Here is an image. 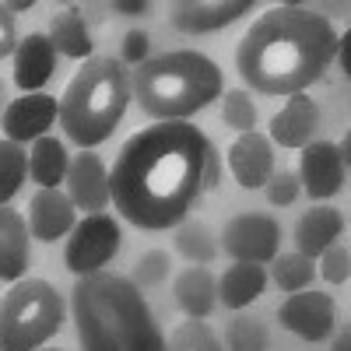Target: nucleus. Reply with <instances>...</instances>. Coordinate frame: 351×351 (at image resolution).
I'll list each match as a JSON object with an SVG mask.
<instances>
[{
  "label": "nucleus",
  "mask_w": 351,
  "mask_h": 351,
  "mask_svg": "<svg viewBox=\"0 0 351 351\" xmlns=\"http://www.w3.org/2000/svg\"><path fill=\"white\" fill-rule=\"evenodd\" d=\"M253 11V0H180L172 4V28L186 36H204L218 32V28L239 21L243 14Z\"/></svg>",
  "instance_id": "obj_11"
},
{
  "label": "nucleus",
  "mask_w": 351,
  "mask_h": 351,
  "mask_svg": "<svg viewBox=\"0 0 351 351\" xmlns=\"http://www.w3.org/2000/svg\"><path fill=\"white\" fill-rule=\"evenodd\" d=\"M152 4L148 0H112V11L116 14H144Z\"/></svg>",
  "instance_id": "obj_35"
},
{
  "label": "nucleus",
  "mask_w": 351,
  "mask_h": 351,
  "mask_svg": "<svg viewBox=\"0 0 351 351\" xmlns=\"http://www.w3.org/2000/svg\"><path fill=\"white\" fill-rule=\"evenodd\" d=\"M144 60H148V36H144V32H127V36H123V53H120V64L141 67Z\"/></svg>",
  "instance_id": "obj_33"
},
{
  "label": "nucleus",
  "mask_w": 351,
  "mask_h": 351,
  "mask_svg": "<svg viewBox=\"0 0 351 351\" xmlns=\"http://www.w3.org/2000/svg\"><path fill=\"white\" fill-rule=\"evenodd\" d=\"M28 176V155L21 144L0 141V208H8V200L21 190Z\"/></svg>",
  "instance_id": "obj_25"
},
{
  "label": "nucleus",
  "mask_w": 351,
  "mask_h": 351,
  "mask_svg": "<svg viewBox=\"0 0 351 351\" xmlns=\"http://www.w3.org/2000/svg\"><path fill=\"white\" fill-rule=\"evenodd\" d=\"M218 183V155L211 141L186 120L137 130L112 162L109 200L137 228L180 225Z\"/></svg>",
  "instance_id": "obj_1"
},
{
  "label": "nucleus",
  "mask_w": 351,
  "mask_h": 351,
  "mask_svg": "<svg viewBox=\"0 0 351 351\" xmlns=\"http://www.w3.org/2000/svg\"><path fill=\"white\" fill-rule=\"evenodd\" d=\"M169 278V253L152 250L137 260V271H134V285H162Z\"/></svg>",
  "instance_id": "obj_31"
},
{
  "label": "nucleus",
  "mask_w": 351,
  "mask_h": 351,
  "mask_svg": "<svg viewBox=\"0 0 351 351\" xmlns=\"http://www.w3.org/2000/svg\"><path fill=\"white\" fill-rule=\"evenodd\" d=\"M56 99L46 95V92H32V95H21L14 99L8 109H4V120H0V127H4L8 141L21 144V141H39L46 137V127H53L56 120Z\"/></svg>",
  "instance_id": "obj_14"
},
{
  "label": "nucleus",
  "mask_w": 351,
  "mask_h": 351,
  "mask_svg": "<svg viewBox=\"0 0 351 351\" xmlns=\"http://www.w3.org/2000/svg\"><path fill=\"white\" fill-rule=\"evenodd\" d=\"M278 319L285 330L299 334L302 341H324L337 327V306L327 291L302 288V291H291L278 306Z\"/></svg>",
  "instance_id": "obj_9"
},
{
  "label": "nucleus",
  "mask_w": 351,
  "mask_h": 351,
  "mask_svg": "<svg viewBox=\"0 0 351 351\" xmlns=\"http://www.w3.org/2000/svg\"><path fill=\"white\" fill-rule=\"evenodd\" d=\"M344 232V218L337 208H327V204H319V208H309L299 225H295V246L302 256L316 260L324 250H330Z\"/></svg>",
  "instance_id": "obj_18"
},
{
  "label": "nucleus",
  "mask_w": 351,
  "mask_h": 351,
  "mask_svg": "<svg viewBox=\"0 0 351 351\" xmlns=\"http://www.w3.org/2000/svg\"><path fill=\"white\" fill-rule=\"evenodd\" d=\"M36 351H56V348H36Z\"/></svg>",
  "instance_id": "obj_38"
},
{
  "label": "nucleus",
  "mask_w": 351,
  "mask_h": 351,
  "mask_svg": "<svg viewBox=\"0 0 351 351\" xmlns=\"http://www.w3.org/2000/svg\"><path fill=\"white\" fill-rule=\"evenodd\" d=\"M67 148L56 137H39L28 152V176L39 183V190H56V183H64L67 176Z\"/></svg>",
  "instance_id": "obj_23"
},
{
  "label": "nucleus",
  "mask_w": 351,
  "mask_h": 351,
  "mask_svg": "<svg viewBox=\"0 0 351 351\" xmlns=\"http://www.w3.org/2000/svg\"><path fill=\"white\" fill-rule=\"evenodd\" d=\"M120 243H123L120 225H116L109 215H88L81 225L71 228L64 263H67V271H74L77 278L95 274L116 253H120Z\"/></svg>",
  "instance_id": "obj_7"
},
{
  "label": "nucleus",
  "mask_w": 351,
  "mask_h": 351,
  "mask_svg": "<svg viewBox=\"0 0 351 351\" xmlns=\"http://www.w3.org/2000/svg\"><path fill=\"white\" fill-rule=\"evenodd\" d=\"M330 351H351V334H348V330H341V334H337V341H334V348H330Z\"/></svg>",
  "instance_id": "obj_36"
},
{
  "label": "nucleus",
  "mask_w": 351,
  "mask_h": 351,
  "mask_svg": "<svg viewBox=\"0 0 351 351\" xmlns=\"http://www.w3.org/2000/svg\"><path fill=\"white\" fill-rule=\"evenodd\" d=\"M316 127H319V106L302 92V95H291L281 112H274L267 141L281 144V148H306Z\"/></svg>",
  "instance_id": "obj_17"
},
{
  "label": "nucleus",
  "mask_w": 351,
  "mask_h": 351,
  "mask_svg": "<svg viewBox=\"0 0 351 351\" xmlns=\"http://www.w3.org/2000/svg\"><path fill=\"white\" fill-rule=\"evenodd\" d=\"M64 183H67V197H71L74 208L92 211V215L106 211V204H109V172H106L99 155H92V152L74 155L71 165H67Z\"/></svg>",
  "instance_id": "obj_12"
},
{
  "label": "nucleus",
  "mask_w": 351,
  "mask_h": 351,
  "mask_svg": "<svg viewBox=\"0 0 351 351\" xmlns=\"http://www.w3.org/2000/svg\"><path fill=\"white\" fill-rule=\"evenodd\" d=\"M56 106L64 134L81 152L95 148L116 130L130 106V74L112 56H88L84 67L67 81Z\"/></svg>",
  "instance_id": "obj_5"
},
{
  "label": "nucleus",
  "mask_w": 351,
  "mask_h": 351,
  "mask_svg": "<svg viewBox=\"0 0 351 351\" xmlns=\"http://www.w3.org/2000/svg\"><path fill=\"white\" fill-rule=\"evenodd\" d=\"M337 53L334 25L299 4L263 11L236 46V71L260 95H302Z\"/></svg>",
  "instance_id": "obj_2"
},
{
  "label": "nucleus",
  "mask_w": 351,
  "mask_h": 351,
  "mask_svg": "<svg viewBox=\"0 0 351 351\" xmlns=\"http://www.w3.org/2000/svg\"><path fill=\"white\" fill-rule=\"evenodd\" d=\"M225 344L228 351H267V330H263L260 319L239 313L225 330Z\"/></svg>",
  "instance_id": "obj_27"
},
{
  "label": "nucleus",
  "mask_w": 351,
  "mask_h": 351,
  "mask_svg": "<svg viewBox=\"0 0 351 351\" xmlns=\"http://www.w3.org/2000/svg\"><path fill=\"white\" fill-rule=\"evenodd\" d=\"M130 99L152 120H186L221 99V71L211 56L197 49H176L144 60L130 74Z\"/></svg>",
  "instance_id": "obj_4"
},
{
  "label": "nucleus",
  "mask_w": 351,
  "mask_h": 351,
  "mask_svg": "<svg viewBox=\"0 0 351 351\" xmlns=\"http://www.w3.org/2000/svg\"><path fill=\"white\" fill-rule=\"evenodd\" d=\"M14 46H18V28H14V18H11V11L0 4V60L4 56H11L14 53Z\"/></svg>",
  "instance_id": "obj_34"
},
{
  "label": "nucleus",
  "mask_w": 351,
  "mask_h": 351,
  "mask_svg": "<svg viewBox=\"0 0 351 351\" xmlns=\"http://www.w3.org/2000/svg\"><path fill=\"white\" fill-rule=\"evenodd\" d=\"M49 43L56 53L71 56V60H88L92 56V32L84 25V14L77 8L56 11L49 21Z\"/></svg>",
  "instance_id": "obj_21"
},
{
  "label": "nucleus",
  "mask_w": 351,
  "mask_h": 351,
  "mask_svg": "<svg viewBox=\"0 0 351 351\" xmlns=\"http://www.w3.org/2000/svg\"><path fill=\"white\" fill-rule=\"evenodd\" d=\"M71 313L81 351H169L141 288L112 271L77 278Z\"/></svg>",
  "instance_id": "obj_3"
},
{
  "label": "nucleus",
  "mask_w": 351,
  "mask_h": 351,
  "mask_svg": "<svg viewBox=\"0 0 351 351\" xmlns=\"http://www.w3.org/2000/svg\"><path fill=\"white\" fill-rule=\"evenodd\" d=\"M172 295H176V302H180V309L190 319H204L218 306V281L211 278L208 267H186L180 278H176Z\"/></svg>",
  "instance_id": "obj_20"
},
{
  "label": "nucleus",
  "mask_w": 351,
  "mask_h": 351,
  "mask_svg": "<svg viewBox=\"0 0 351 351\" xmlns=\"http://www.w3.org/2000/svg\"><path fill=\"white\" fill-rule=\"evenodd\" d=\"M176 250L190 263L204 267V263H211L218 256V239L204 221H180V228H176Z\"/></svg>",
  "instance_id": "obj_24"
},
{
  "label": "nucleus",
  "mask_w": 351,
  "mask_h": 351,
  "mask_svg": "<svg viewBox=\"0 0 351 351\" xmlns=\"http://www.w3.org/2000/svg\"><path fill=\"white\" fill-rule=\"evenodd\" d=\"M263 190H267V200L274 204V208H288V204H295V197H299V176L295 172H274L271 176V180H267V186H263Z\"/></svg>",
  "instance_id": "obj_32"
},
{
  "label": "nucleus",
  "mask_w": 351,
  "mask_h": 351,
  "mask_svg": "<svg viewBox=\"0 0 351 351\" xmlns=\"http://www.w3.org/2000/svg\"><path fill=\"white\" fill-rule=\"evenodd\" d=\"M74 228V204L60 190H39L28 204V232L32 239L56 243Z\"/></svg>",
  "instance_id": "obj_16"
},
{
  "label": "nucleus",
  "mask_w": 351,
  "mask_h": 351,
  "mask_svg": "<svg viewBox=\"0 0 351 351\" xmlns=\"http://www.w3.org/2000/svg\"><path fill=\"white\" fill-rule=\"evenodd\" d=\"M271 263H274V285L281 291H288V295H291V291L309 288V281L316 274V263L309 256H302V253H281Z\"/></svg>",
  "instance_id": "obj_26"
},
{
  "label": "nucleus",
  "mask_w": 351,
  "mask_h": 351,
  "mask_svg": "<svg viewBox=\"0 0 351 351\" xmlns=\"http://www.w3.org/2000/svg\"><path fill=\"white\" fill-rule=\"evenodd\" d=\"M348 165L337 155V144L330 141H309L299 155V186L313 200H327L344 186Z\"/></svg>",
  "instance_id": "obj_10"
},
{
  "label": "nucleus",
  "mask_w": 351,
  "mask_h": 351,
  "mask_svg": "<svg viewBox=\"0 0 351 351\" xmlns=\"http://www.w3.org/2000/svg\"><path fill=\"white\" fill-rule=\"evenodd\" d=\"M263 285H267V274L260 263H232L218 281V299L228 309H246L253 299L263 295Z\"/></svg>",
  "instance_id": "obj_22"
},
{
  "label": "nucleus",
  "mask_w": 351,
  "mask_h": 351,
  "mask_svg": "<svg viewBox=\"0 0 351 351\" xmlns=\"http://www.w3.org/2000/svg\"><path fill=\"white\" fill-rule=\"evenodd\" d=\"M28 260V221L11 208H0V281H21Z\"/></svg>",
  "instance_id": "obj_19"
},
{
  "label": "nucleus",
  "mask_w": 351,
  "mask_h": 351,
  "mask_svg": "<svg viewBox=\"0 0 351 351\" xmlns=\"http://www.w3.org/2000/svg\"><path fill=\"white\" fill-rule=\"evenodd\" d=\"M0 99H4V84H0Z\"/></svg>",
  "instance_id": "obj_39"
},
{
  "label": "nucleus",
  "mask_w": 351,
  "mask_h": 351,
  "mask_svg": "<svg viewBox=\"0 0 351 351\" xmlns=\"http://www.w3.org/2000/svg\"><path fill=\"white\" fill-rule=\"evenodd\" d=\"M221 120L232 130L250 134L256 127V106H253L250 92H243V88H228L225 99H221Z\"/></svg>",
  "instance_id": "obj_28"
},
{
  "label": "nucleus",
  "mask_w": 351,
  "mask_h": 351,
  "mask_svg": "<svg viewBox=\"0 0 351 351\" xmlns=\"http://www.w3.org/2000/svg\"><path fill=\"white\" fill-rule=\"evenodd\" d=\"M64 327V295L43 278H21L0 299V351H36Z\"/></svg>",
  "instance_id": "obj_6"
},
{
  "label": "nucleus",
  "mask_w": 351,
  "mask_h": 351,
  "mask_svg": "<svg viewBox=\"0 0 351 351\" xmlns=\"http://www.w3.org/2000/svg\"><path fill=\"white\" fill-rule=\"evenodd\" d=\"M228 169L232 176H236V183L243 190H263L267 186V180L274 176V148L271 141L250 130V134H239L236 141H232L228 148Z\"/></svg>",
  "instance_id": "obj_13"
},
{
  "label": "nucleus",
  "mask_w": 351,
  "mask_h": 351,
  "mask_svg": "<svg viewBox=\"0 0 351 351\" xmlns=\"http://www.w3.org/2000/svg\"><path fill=\"white\" fill-rule=\"evenodd\" d=\"M278 243L281 228L267 215H236L232 221H225L221 232V246L236 263H260L263 267L278 256Z\"/></svg>",
  "instance_id": "obj_8"
},
{
  "label": "nucleus",
  "mask_w": 351,
  "mask_h": 351,
  "mask_svg": "<svg viewBox=\"0 0 351 351\" xmlns=\"http://www.w3.org/2000/svg\"><path fill=\"white\" fill-rule=\"evenodd\" d=\"M169 351H221V341L211 334L208 324H200V319H186V324H180L172 330Z\"/></svg>",
  "instance_id": "obj_29"
},
{
  "label": "nucleus",
  "mask_w": 351,
  "mask_h": 351,
  "mask_svg": "<svg viewBox=\"0 0 351 351\" xmlns=\"http://www.w3.org/2000/svg\"><path fill=\"white\" fill-rule=\"evenodd\" d=\"M319 274H324L330 285H344L351 274V250L344 243H334L330 250L319 253Z\"/></svg>",
  "instance_id": "obj_30"
},
{
  "label": "nucleus",
  "mask_w": 351,
  "mask_h": 351,
  "mask_svg": "<svg viewBox=\"0 0 351 351\" xmlns=\"http://www.w3.org/2000/svg\"><path fill=\"white\" fill-rule=\"evenodd\" d=\"M53 67H56V49H53L46 32H28L14 46V84L25 95L39 92L53 77Z\"/></svg>",
  "instance_id": "obj_15"
},
{
  "label": "nucleus",
  "mask_w": 351,
  "mask_h": 351,
  "mask_svg": "<svg viewBox=\"0 0 351 351\" xmlns=\"http://www.w3.org/2000/svg\"><path fill=\"white\" fill-rule=\"evenodd\" d=\"M8 11H28V8H32V0H14V4H4Z\"/></svg>",
  "instance_id": "obj_37"
}]
</instances>
